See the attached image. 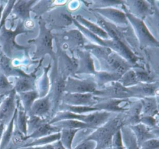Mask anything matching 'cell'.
Returning <instances> with one entry per match:
<instances>
[{
    "mask_svg": "<svg viewBox=\"0 0 159 149\" xmlns=\"http://www.w3.org/2000/svg\"><path fill=\"white\" fill-rule=\"evenodd\" d=\"M48 109L49 104L48 100L43 99L41 101H39L35 103L33 111L36 114L43 115L48 111Z\"/></svg>",
    "mask_w": 159,
    "mask_h": 149,
    "instance_id": "1",
    "label": "cell"
},
{
    "mask_svg": "<svg viewBox=\"0 0 159 149\" xmlns=\"http://www.w3.org/2000/svg\"><path fill=\"white\" fill-rule=\"evenodd\" d=\"M53 130V129L47 124H43L39 127V128L35 132L34 136H41L45 134L50 133Z\"/></svg>",
    "mask_w": 159,
    "mask_h": 149,
    "instance_id": "3",
    "label": "cell"
},
{
    "mask_svg": "<svg viewBox=\"0 0 159 149\" xmlns=\"http://www.w3.org/2000/svg\"><path fill=\"white\" fill-rule=\"evenodd\" d=\"M158 147V142L157 140H151L145 142L142 149H155Z\"/></svg>",
    "mask_w": 159,
    "mask_h": 149,
    "instance_id": "5",
    "label": "cell"
},
{
    "mask_svg": "<svg viewBox=\"0 0 159 149\" xmlns=\"http://www.w3.org/2000/svg\"><path fill=\"white\" fill-rule=\"evenodd\" d=\"M76 132V130L73 129L66 130L63 132L62 134V142L63 145L66 149H70L71 144V142L73 136Z\"/></svg>",
    "mask_w": 159,
    "mask_h": 149,
    "instance_id": "2",
    "label": "cell"
},
{
    "mask_svg": "<svg viewBox=\"0 0 159 149\" xmlns=\"http://www.w3.org/2000/svg\"><path fill=\"white\" fill-rule=\"evenodd\" d=\"M72 101L76 104L86 103L90 99V96L88 94H76L72 97Z\"/></svg>",
    "mask_w": 159,
    "mask_h": 149,
    "instance_id": "4",
    "label": "cell"
},
{
    "mask_svg": "<svg viewBox=\"0 0 159 149\" xmlns=\"http://www.w3.org/2000/svg\"><path fill=\"white\" fill-rule=\"evenodd\" d=\"M29 84L27 81H22L19 84V89L20 90H25L29 88Z\"/></svg>",
    "mask_w": 159,
    "mask_h": 149,
    "instance_id": "7",
    "label": "cell"
},
{
    "mask_svg": "<svg viewBox=\"0 0 159 149\" xmlns=\"http://www.w3.org/2000/svg\"><path fill=\"white\" fill-rule=\"evenodd\" d=\"M25 25H26V27H28V28H31V27H32L34 26V23H33V22L31 21V20H28V21L26 22Z\"/></svg>",
    "mask_w": 159,
    "mask_h": 149,
    "instance_id": "8",
    "label": "cell"
},
{
    "mask_svg": "<svg viewBox=\"0 0 159 149\" xmlns=\"http://www.w3.org/2000/svg\"><path fill=\"white\" fill-rule=\"evenodd\" d=\"M94 143L91 141L84 142L78 145L75 149H94Z\"/></svg>",
    "mask_w": 159,
    "mask_h": 149,
    "instance_id": "6",
    "label": "cell"
}]
</instances>
